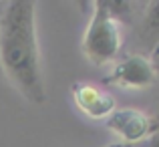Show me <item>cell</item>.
Here are the masks:
<instances>
[{
  "label": "cell",
  "mask_w": 159,
  "mask_h": 147,
  "mask_svg": "<svg viewBox=\"0 0 159 147\" xmlns=\"http://www.w3.org/2000/svg\"><path fill=\"white\" fill-rule=\"evenodd\" d=\"M153 62L157 65V69H159V48L155 50V54H153Z\"/></svg>",
  "instance_id": "obj_8"
},
{
  "label": "cell",
  "mask_w": 159,
  "mask_h": 147,
  "mask_svg": "<svg viewBox=\"0 0 159 147\" xmlns=\"http://www.w3.org/2000/svg\"><path fill=\"white\" fill-rule=\"evenodd\" d=\"M0 71L26 103L48 101L36 34V2L10 0L0 6Z\"/></svg>",
  "instance_id": "obj_1"
},
{
  "label": "cell",
  "mask_w": 159,
  "mask_h": 147,
  "mask_svg": "<svg viewBox=\"0 0 159 147\" xmlns=\"http://www.w3.org/2000/svg\"><path fill=\"white\" fill-rule=\"evenodd\" d=\"M91 6L89 22L81 39V53L95 67L113 65L125 44V24L107 8L105 0H97Z\"/></svg>",
  "instance_id": "obj_2"
},
{
  "label": "cell",
  "mask_w": 159,
  "mask_h": 147,
  "mask_svg": "<svg viewBox=\"0 0 159 147\" xmlns=\"http://www.w3.org/2000/svg\"><path fill=\"white\" fill-rule=\"evenodd\" d=\"M135 147H159V119H155V127H153L151 135H149L143 143H139Z\"/></svg>",
  "instance_id": "obj_7"
},
{
  "label": "cell",
  "mask_w": 159,
  "mask_h": 147,
  "mask_svg": "<svg viewBox=\"0 0 159 147\" xmlns=\"http://www.w3.org/2000/svg\"><path fill=\"white\" fill-rule=\"evenodd\" d=\"M103 123L113 135L119 137L121 143L129 147L143 143L155 127V119L137 107H115Z\"/></svg>",
  "instance_id": "obj_4"
},
{
  "label": "cell",
  "mask_w": 159,
  "mask_h": 147,
  "mask_svg": "<svg viewBox=\"0 0 159 147\" xmlns=\"http://www.w3.org/2000/svg\"><path fill=\"white\" fill-rule=\"evenodd\" d=\"M70 101L77 113L89 121H105L115 111V99L105 87L91 81H77L70 85Z\"/></svg>",
  "instance_id": "obj_5"
},
{
  "label": "cell",
  "mask_w": 159,
  "mask_h": 147,
  "mask_svg": "<svg viewBox=\"0 0 159 147\" xmlns=\"http://www.w3.org/2000/svg\"><path fill=\"white\" fill-rule=\"evenodd\" d=\"M159 48V0L145 2L139 16L131 24V47L129 53L151 57Z\"/></svg>",
  "instance_id": "obj_6"
},
{
  "label": "cell",
  "mask_w": 159,
  "mask_h": 147,
  "mask_svg": "<svg viewBox=\"0 0 159 147\" xmlns=\"http://www.w3.org/2000/svg\"><path fill=\"white\" fill-rule=\"evenodd\" d=\"M159 79V69L151 57L127 53L111 65L105 75V85L119 91H147Z\"/></svg>",
  "instance_id": "obj_3"
},
{
  "label": "cell",
  "mask_w": 159,
  "mask_h": 147,
  "mask_svg": "<svg viewBox=\"0 0 159 147\" xmlns=\"http://www.w3.org/2000/svg\"><path fill=\"white\" fill-rule=\"evenodd\" d=\"M105 147H129V145H125V143H111V145H105Z\"/></svg>",
  "instance_id": "obj_9"
}]
</instances>
